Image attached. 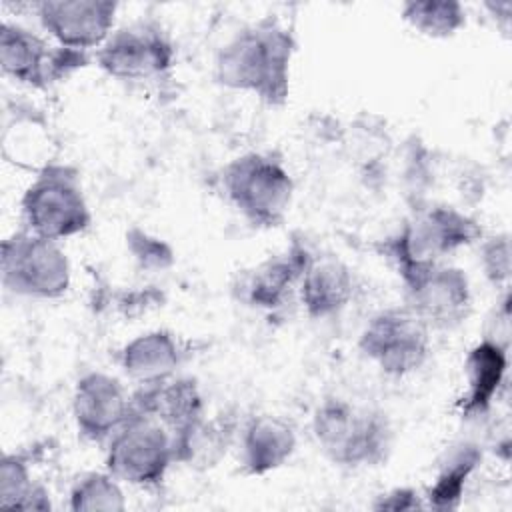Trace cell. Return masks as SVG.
<instances>
[{"instance_id":"obj_1","label":"cell","mask_w":512,"mask_h":512,"mask_svg":"<svg viewBox=\"0 0 512 512\" xmlns=\"http://www.w3.org/2000/svg\"><path fill=\"white\" fill-rule=\"evenodd\" d=\"M292 34L272 20L236 32L216 56V78L234 90L278 104L288 94Z\"/></svg>"},{"instance_id":"obj_2","label":"cell","mask_w":512,"mask_h":512,"mask_svg":"<svg viewBox=\"0 0 512 512\" xmlns=\"http://www.w3.org/2000/svg\"><path fill=\"white\" fill-rule=\"evenodd\" d=\"M312 434L322 454L344 468L380 466L386 462L394 440L384 412L338 396L316 406Z\"/></svg>"},{"instance_id":"obj_3","label":"cell","mask_w":512,"mask_h":512,"mask_svg":"<svg viewBox=\"0 0 512 512\" xmlns=\"http://www.w3.org/2000/svg\"><path fill=\"white\" fill-rule=\"evenodd\" d=\"M482 238L474 218L446 204L416 208L400 232L388 242V256L398 274L422 266L444 262L446 256Z\"/></svg>"},{"instance_id":"obj_4","label":"cell","mask_w":512,"mask_h":512,"mask_svg":"<svg viewBox=\"0 0 512 512\" xmlns=\"http://www.w3.org/2000/svg\"><path fill=\"white\" fill-rule=\"evenodd\" d=\"M222 188L250 224L266 228L286 218L294 196V182L284 164L260 152L230 160L222 172Z\"/></svg>"},{"instance_id":"obj_5","label":"cell","mask_w":512,"mask_h":512,"mask_svg":"<svg viewBox=\"0 0 512 512\" xmlns=\"http://www.w3.org/2000/svg\"><path fill=\"white\" fill-rule=\"evenodd\" d=\"M20 206L26 230L56 242L84 232L92 220L76 170L60 164L42 166Z\"/></svg>"},{"instance_id":"obj_6","label":"cell","mask_w":512,"mask_h":512,"mask_svg":"<svg viewBox=\"0 0 512 512\" xmlns=\"http://www.w3.org/2000/svg\"><path fill=\"white\" fill-rule=\"evenodd\" d=\"M0 272L10 294L36 300L64 296L72 280L70 260L60 244L30 230L16 232L2 242Z\"/></svg>"},{"instance_id":"obj_7","label":"cell","mask_w":512,"mask_h":512,"mask_svg":"<svg viewBox=\"0 0 512 512\" xmlns=\"http://www.w3.org/2000/svg\"><path fill=\"white\" fill-rule=\"evenodd\" d=\"M174 462V434L160 420L134 410L108 440L104 460L114 478L134 486L162 482Z\"/></svg>"},{"instance_id":"obj_8","label":"cell","mask_w":512,"mask_h":512,"mask_svg":"<svg viewBox=\"0 0 512 512\" xmlns=\"http://www.w3.org/2000/svg\"><path fill=\"white\" fill-rule=\"evenodd\" d=\"M358 348L380 372L402 378L426 364L430 328L406 306H392L376 312L366 322Z\"/></svg>"},{"instance_id":"obj_9","label":"cell","mask_w":512,"mask_h":512,"mask_svg":"<svg viewBox=\"0 0 512 512\" xmlns=\"http://www.w3.org/2000/svg\"><path fill=\"white\" fill-rule=\"evenodd\" d=\"M404 282L406 308L430 330L460 326L472 310V290L464 270L434 262L400 274Z\"/></svg>"},{"instance_id":"obj_10","label":"cell","mask_w":512,"mask_h":512,"mask_svg":"<svg viewBox=\"0 0 512 512\" xmlns=\"http://www.w3.org/2000/svg\"><path fill=\"white\" fill-rule=\"evenodd\" d=\"M174 48L156 24L136 22L114 30L96 50V64L118 80H152L170 70Z\"/></svg>"},{"instance_id":"obj_11","label":"cell","mask_w":512,"mask_h":512,"mask_svg":"<svg viewBox=\"0 0 512 512\" xmlns=\"http://www.w3.org/2000/svg\"><path fill=\"white\" fill-rule=\"evenodd\" d=\"M118 4L108 0H46L36 4V16L58 46L88 52L100 48L112 34Z\"/></svg>"},{"instance_id":"obj_12","label":"cell","mask_w":512,"mask_h":512,"mask_svg":"<svg viewBox=\"0 0 512 512\" xmlns=\"http://www.w3.org/2000/svg\"><path fill=\"white\" fill-rule=\"evenodd\" d=\"M132 396L118 378L106 372H86L72 394V416L78 432L92 442H108L130 418Z\"/></svg>"},{"instance_id":"obj_13","label":"cell","mask_w":512,"mask_h":512,"mask_svg":"<svg viewBox=\"0 0 512 512\" xmlns=\"http://www.w3.org/2000/svg\"><path fill=\"white\" fill-rule=\"evenodd\" d=\"M310 256L312 254L298 244H292L282 254L270 256L240 278L236 286L238 298L248 306L264 310L282 306L292 290H298L300 276Z\"/></svg>"},{"instance_id":"obj_14","label":"cell","mask_w":512,"mask_h":512,"mask_svg":"<svg viewBox=\"0 0 512 512\" xmlns=\"http://www.w3.org/2000/svg\"><path fill=\"white\" fill-rule=\"evenodd\" d=\"M132 410L160 420L174 436L206 416L202 392L196 380L186 376L140 384V390L132 394Z\"/></svg>"},{"instance_id":"obj_15","label":"cell","mask_w":512,"mask_h":512,"mask_svg":"<svg viewBox=\"0 0 512 512\" xmlns=\"http://www.w3.org/2000/svg\"><path fill=\"white\" fill-rule=\"evenodd\" d=\"M298 296L310 318H332L354 296L352 270L336 256H310L298 282Z\"/></svg>"},{"instance_id":"obj_16","label":"cell","mask_w":512,"mask_h":512,"mask_svg":"<svg viewBox=\"0 0 512 512\" xmlns=\"http://www.w3.org/2000/svg\"><path fill=\"white\" fill-rule=\"evenodd\" d=\"M240 462L248 474H268L284 466L296 450L294 428L272 414L254 416L240 432Z\"/></svg>"},{"instance_id":"obj_17","label":"cell","mask_w":512,"mask_h":512,"mask_svg":"<svg viewBox=\"0 0 512 512\" xmlns=\"http://www.w3.org/2000/svg\"><path fill=\"white\" fill-rule=\"evenodd\" d=\"M508 368L506 344L498 338H484L474 344L466 356V394L462 396V414L466 418L484 416L504 384Z\"/></svg>"},{"instance_id":"obj_18","label":"cell","mask_w":512,"mask_h":512,"mask_svg":"<svg viewBox=\"0 0 512 512\" xmlns=\"http://www.w3.org/2000/svg\"><path fill=\"white\" fill-rule=\"evenodd\" d=\"M182 364V348L168 330H148L134 336L120 350L124 374L138 384H156L176 376Z\"/></svg>"},{"instance_id":"obj_19","label":"cell","mask_w":512,"mask_h":512,"mask_svg":"<svg viewBox=\"0 0 512 512\" xmlns=\"http://www.w3.org/2000/svg\"><path fill=\"white\" fill-rule=\"evenodd\" d=\"M52 50L44 38L18 24L2 22L0 66L20 84L46 86L50 82Z\"/></svg>"},{"instance_id":"obj_20","label":"cell","mask_w":512,"mask_h":512,"mask_svg":"<svg viewBox=\"0 0 512 512\" xmlns=\"http://www.w3.org/2000/svg\"><path fill=\"white\" fill-rule=\"evenodd\" d=\"M482 460V452L472 442H460L446 450L438 462L434 482L426 490L424 504L436 510H452L460 504L472 472Z\"/></svg>"},{"instance_id":"obj_21","label":"cell","mask_w":512,"mask_h":512,"mask_svg":"<svg viewBox=\"0 0 512 512\" xmlns=\"http://www.w3.org/2000/svg\"><path fill=\"white\" fill-rule=\"evenodd\" d=\"M232 440V426L222 418L208 420L202 416L196 424L174 436L176 462L182 464H214Z\"/></svg>"},{"instance_id":"obj_22","label":"cell","mask_w":512,"mask_h":512,"mask_svg":"<svg viewBox=\"0 0 512 512\" xmlns=\"http://www.w3.org/2000/svg\"><path fill=\"white\" fill-rule=\"evenodd\" d=\"M50 494L30 476L28 462L20 454H4L0 462V506L20 510H48Z\"/></svg>"},{"instance_id":"obj_23","label":"cell","mask_w":512,"mask_h":512,"mask_svg":"<svg viewBox=\"0 0 512 512\" xmlns=\"http://www.w3.org/2000/svg\"><path fill=\"white\" fill-rule=\"evenodd\" d=\"M402 18L424 36L448 38L466 24V10L454 0H410L402 6Z\"/></svg>"},{"instance_id":"obj_24","label":"cell","mask_w":512,"mask_h":512,"mask_svg":"<svg viewBox=\"0 0 512 512\" xmlns=\"http://www.w3.org/2000/svg\"><path fill=\"white\" fill-rule=\"evenodd\" d=\"M68 506L74 512H120L126 500L120 480L108 470L84 472L70 486Z\"/></svg>"},{"instance_id":"obj_25","label":"cell","mask_w":512,"mask_h":512,"mask_svg":"<svg viewBox=\"0 0 512 512\" xmlns=\"http://www.w3.org/2000/svg\"><path fill=\"white\" fill-rule=\"evenodd\" d=\"M126 242H128V250L132 252L134 260L144 270L160 272V270L170 268L174 262L172 248L164 240L150 236L148 232H144L140 228H132L126 234Z\"/></svg>"},{"instance_id":"obj_26","label":"cell","mask_w":512,"mask_h":512,"mask_svg":"<svg viewBox=\"0 0 512 512\" xmlns=\"http://www.w3.org/2000/svg\"><path fill=\"white\" fill-rule=\"evenodd\" d=\"M482 270L490 284L504 286L510 278V240L508 234H496L482 242Z\"/></svg>"},{"instance_id":"obj_27","label":"cell","mask_w":512,"mask_h":512,"mask_svg":"<svg viewBox=\"0 0 512 512\" xmlns=\"http://www.w3.org/2000/svg\"><path fill=\"white\" fill-rule=\"evenodd\" d=\"M376 510H416V508H426L424 496H418L410 488H396L388 494H382L378 502H374Z\"/></svg>"}]
</instances>
